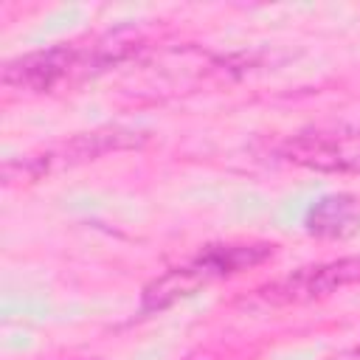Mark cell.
<instances>
[{"label": "cell", "mask_w": 360, "mask_h": 360, "mask_svg": "<svg viewBox=\"0 0 360 360\" xmlns=\"http://www.w3.org/2000/svg\"><path fill=\"white\" fill-rule=\"evenodd\" d=\"M360 284V256H343L335 262L301 267L256 292L270 307H287V304H307L315 298H326L338 290Z\"/></svg>", "instance_id": "cell-2"}, {"label": "cell", "mask_w": 360, "mask_h": 360, "mask_svg": "<svg viewBox=\"0 0 360 360\" xmlns=\"http://www.w3.org/2000/svg\"><path fill=\"white\" fill-rule=\"evenodd\" d=\"M329 360H360V346H357V349H346V352H338V354H332Z\"/></svg>", "instance_id": "cell-5"}, {"label": "cell", "mask_w": 360, "mask_h": 360, "mask_svg": "<svg viewBox=\"0 0 360 360\" xmlns=\"http://www.w3.org/2000/svg\"><path fill=\"white\" fill-rule=\"evenodd\" d=\"M284 158L323 172H360V129L295 135L287 141Z\"/></svg>", "instance_id": "cell-3"}, {"label": "cell", "mask_w": 360, "mask_h": 360, "mask_svg": "<svg viewBox=\"0 0 360 360\" xmlns=\"http://www.w3.org/2000/svg\"><path fill=\"white\" fill-rule=\"evenodd\" d=\"M267 256H270L267 245H217V248H208L194 262H188L183 267H174L166 276L155 278L143 290V312L163 309V307L174 304L177 298H186V295L197 292L211 278L239 273L250 264H259Z\"/></svg>", "instance_id": "cell-1"}, {"label": "cell", "mask_w": 360, "mask_h": 360, "mask_svg": "<svg viewBox=\"0 0 360 360\" xmlns=\"http://www.w3.org/2000/svg\"><path fill=\"white\" fill-rule=\"evenodd\" d=\"M360 228V197L326 194L307 214V231L326 239H343Z\"/></svg>", "instance_id": "cell-4"}]
</instances>
